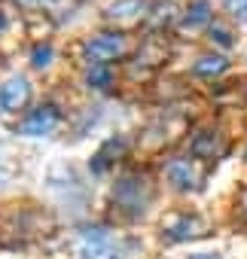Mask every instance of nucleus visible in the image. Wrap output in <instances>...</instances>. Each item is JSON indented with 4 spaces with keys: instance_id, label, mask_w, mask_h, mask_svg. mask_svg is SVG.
<instances>
[{
    "instance_id": "f257e3e1",
    "label": "nucleus",
    "mask_w": 247,
    "mask_h": 259,
    "mask_svg": "<svg viewBox=\"0 0 247 259\" xmlns=\"http://www.w3.org/2000/svg\"><path fill=\"white\" fill-rule=\"evenodd\" d=\"M135 253V241L122 232L89 226L76 235V256L79 259H129Z\"/></svg>"
},
{
    "instance_id": "f03ea898",
    "label": "nucleus",
    "mask_w": 247,
    "mask_h": 259,
    "mask_svg": "<svg viewBox=\"0 0 247 259\" xmlns=\"http://www.w3.org/2000/svg\"><path fill=\"white\" fill-rule=\"evenodd\" d=\"M153 183L144 174H126L119 177L113 186V204L126 220H138L147 213V207L153 204Z\"/></svg>"
},
{
    "instance_id": "7ed1b4c3",
    "label": "nucleus",
    "mask_w": 247,
    "mask_h": 259,
    "mask_svg": "<svg viewBox=\"0 0 247 259\" xmlns=\"http://www.w3.org/2000/svg\"><path fill=\"white\" fill-rule=\"evenodd\" d=\"M208 235V220L189 210H174L162 220V238L168 244H180V241H192Z\"/></svg>"
},
{
    "instance_id": "20e7f679",
    "label": "nucleus",
    "mask_w": 247,
    "mask_h": 259,
    "mask_svg": "<svg viewBox=\"0 0 247 259\" xmlns=\"http://www.w3.org/2000/svg\"><path fill=\"white\" fill-rule=\"evenodd\" d=\"M129 52V40L122 34H95L89 43H86V55L89 61L95 64H110V61H119L126 58Z\"/></svg>"
},
{
    "instance_id": "39448f33",
    "label": "nucleus",
    "mask_w": 247,
    "mask_h": 259,
    "mask_svg": "<svg viewBox=\"0 0 247 259\" xmlns=\"http://www.w3.org/2000/svg\"><path fill=\"white\" fill-rule=\"evenodd\" d=\"M150 10H153L150 0H113L104 13V19L119 25V28H135V25L150 19Z\"/></svg>"
},
{
    "instance_id": "423d86ee",
    "label": "nucleus",
    "mask_w": 247,
    "mask_h": 259,
    "mask_svg": "<svg viewBox=\"0 0 247 259\" xmlns=\"http://www.w3.org/2000/svg\"><path fill=\"white\" fill-rule=\"evenodd\" d=\"M58 122H61L58 107H55V104H40L37 110H31V113L22 119L19 132L28 135V138H46V135H52L55 128H58Z\"/></svg>"
},
{
    "instance_id": "0eeeda50",
    "label": "nucleus",
    "mask_w": 247,
    "mask_h": 259,
    "mask_svg": "<svg viewBox=\"0 0 247 259\" xmlns=\"http://www.w3.org/2000/svg\"><path fill=\"white\" fill-rule=\"evenodd\" d=\"M165 180H168L177 192H192V189H198V183H201V171L195 168L192 159H171V162L165 165Z\"/></svg>"
},
{
    "instance_id": "6e6552de",
    "label": "nucleus",
    "mask_w": 247,
    "mask_h": 259,
    "mask_svg": "<svg viewBox=\"0 0 247 259\" xmlns=\"http://www.w3.org/2000/svg\"><path fill=\"white\" fill-rule=\"evenodd\" d=\"M31 104V82L25 76H10L0 85V110L4 113H19Z\"/></svg>"
},
{
    "instance_id": "1a4fd4ad",
    "label": "nucleus",
    "mask_w": 247,
    "mask_h": 259,
    "mask_svg": "<svg viewBox=\"0 0 247 259\" xmlns=\"http://www.w3.org/2000/svg\"><path fill=\"white\" fill-rule=\"evenodd\" d=\"M204 25L211 28V4H208V0H195V4H189V10L183 13L177 31H180V34H195V31L204 28Z\"/></svg>"
},
{
    "instance_id": "9d476101",
    "label": "nucleus",
    "mask_w": 247,
    "mask_h": 259,
    "mask_svg": "<svg viewBox=\"0 0 247 259\" xmlns=\"http://www.w3.org/2000/svg\"><path fill=\"white\" fill-rule=\"evenodd\" d=\"M220 153H223V144H220L217 132H198L192 138V156L195 159H217Z\"/></svg>"
},
{
    "instance_id": "9b49d317",
    "label": "nucleus",
    "mask_w": 247,
    "mask_h": 259,
    "mask_svg": "<svg viewBox=\"0 0 247 259\" xmlns=\"http://www.w3.org/2000/svg\"><path fill=\"white\" fill-rule=\"evenodd\" d=\"M226 67H229V61H226L223 55H201V58L192 64V73H195V76L211 79V76H220Z\"/></svg>"
},
{
    "instance_id": "f8f14e48",
    "label": "nucleus",
    "mask_w": 247,
    "mask_h": 259,
    "mask_svg": "<svg viewBox=\"0 0 247 259\" xmlns=\"http://www.w3.org/2000/svg\"><path fill=\"white\" fill-rule=\"evenodd\" d=\"M86 82L92 85V89H110V82H113V73H110V64H92L89 67V73H86Z\"/></svg>"
},
{
    "instance_id": "ddd939ff",
    "label": "nucleus",
    "mask_w": 247,
    "mask_h": 259,
    "mask_svg": "<svg viewBox=\"0 0 247 259\" xmlns=\"http://www.w3.org/2000/svg\"><path fill=\"white\" fill-rule=\"evenodd\" d=\"M153 28H162V25H171L174 22V4L171 0H165V4H159V7H153L150 10V19H147Z\"/></svg>"
},
{
    "instance_id": "4468645a",
    "label": "nucleus",
    "mask_w": 247,
    "mask_h": 259,
    "mask_svg": "<svg viewBox=\"0 0 247 259\" xmlns=\"http://www.w3.org/2000/svg\"><path fill=\"white\" fill-rule=\"evenodd\" d=\"M34 4L40 10H46L49 16H58V19H64V16L73 13V0H34Z\"/></svg>"
},
{
    "instance_id": "2eb2a0df",
    "label": "nucleus",
    "mask_w": 247,
    "mask_h": 259,
    "mask_svg": "<svg viewBox=\"0 0 247 259\" xmlns=\"http://www.w3.org/2000/svg\"><path fill=\"white\" fill-rule=\"evenodd\" d=\"M52 58H55V49H52L49 43H37V46L31 49V64H34L37 70H46V67L52 64Z\"/></svg>"
},
{
    "instance_id": "dca6fc26",
    "label": "nucleus",
    "mask_w": 247,
    "mask_h": 259,
    "mask_svg": "<svg viewBox=\"0 0 247 259\" xmlns=\"http://www.w3.org/2000/svg\"><path fill=\"white\" fill-rule=\"evenodd\" d=\"M208 34H211V40L217 43V46H223V49H232L235 46V40H232V34L223 28V25H217V22H211V28H208Z\"/></svg>"
},
{
    "instance_id": "f3484780",
    "label": "nucleus",
    "mask_w": 247,
    "mask_h": 259,
    "mask_svg": "<svg viewBox=\"0 0 247 259\" xmlns=\"http://www.w3.org/2000/svg\"><path fill=\"white\" fill-rule=\"evenodd\" d=\"M226 13L238 22V25H247V0H226Z\"/></svg>"
},
{
    "instance_id": "a211bd4d",
    "label": "nucleus",
    "mask_w": 247,
    "mask_h": 259,
    "mask_svg": "<svg viewBox=\"0 0 247 259\" xmlns=\"http://www.w3.org/2000/svg\"><path fill=\"white\" fill-rule=\"evenodd\" d=\"M189 259H220V253H195V256H189Z\"/></svg>"
},
{
    "instance_id": "6ab92c4d",
    "label": "nucleus",
    "mask_w": 247,
    "mask_h": 259,
    "mask_svg": "<svg viewBox=\"0 0 247 259\" xmlns=\"http://www.w3.org/2000/svg\"><path fill=\"white\" fill-rule=\"evenodd\" d=\"M4 28H7V13L0 10V31H4Z\"/></svg>"
},
{
    "instance_id": "aec40b11",
    "label": "nucleus",
    "mask_w": 247,
    "mask_h": 259,
    "mask_svg": "<svg viewBox=\"0 0 247 259\" xmlns=\"http://www.w3.org/2000/svg\"><path fill=\"white\" fill-rule=\"evenodd\" d=\"M244 210H247V195H244Z\"/></svg>"
}]
</instances>
